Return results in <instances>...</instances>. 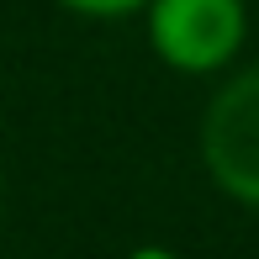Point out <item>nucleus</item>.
I'll return each mask as SVG.
<instances>
[{"mask_svg": "<svg viewBox=\"0 0 259 259\" xmlns=\"http://www.w3.org/2000/svg\"><path fill=\"white\" fill-rule=\"evenodd\" d=\"M201 164L222 196L259 206V64L211 96L201 116Z\"/></svg>", "mask_w": 259, "mask_h": 259, "instance_id": "f257e3e1", "label": "nucleus"}, {"mask_svg": "<svg viewBox=\"0 0 259 259\" xmlns=\"http://www.w3.org/2000/svg\"><path fill=\"white\" fill-rule=\"evenodd\" d=\"M58 6L79 11V16H101V21H111V16H133V11H148L154 0H58Z\"/></svg>", "mask_w": 259, "mask_h": 259, "instance_id": "7ed1b4c3", "label": "nucleus"}, {"mask_svg": "<svg viewBox=\"0 0 259 259\" xmlns=\"http://www.w3.org/2000/svg\"><path fill=\"white\" fill-rule=\"evenodd\" d=\"M127 259H175V254H169V249H133Z\"/></svg>", "mask_w": 259, "mask_h": 259, "instance_id": "20e7f679", "label": "nucleus"}, {"mask_svg": "<svg viewBox=\"0 0 259 259\" xmlns=\"http://www.w3.org/2000/svg\"><path fill=\"white\" fill-rule=\"evenodd\" d=\"M243 32H249L243 0H154L148 6L154 53L180 74H211L233 64Z\"/></svg>", "mask_w": 259, "mask_h": 259, "instance_id": "f03ea898", "label": "nucleus"}]
</instances>
